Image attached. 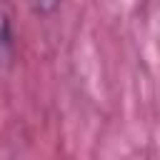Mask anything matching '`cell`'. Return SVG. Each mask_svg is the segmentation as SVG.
I'll return each mask as SVG.
<instances>
[{
	"label": "cell",
	"instance_id": "cell-1",
	"mask_svg": "<svg viewBox=\"0 0 160 160\" xmlns=\"http://www.w3.org/2000/svg\"><path fill=\"white\" fill-rule=\"evenodd\" d=\"M12 48H15V38H12V22L8 10L0 5V65L10 62L12 58Z\"/></svg>",
	"mask_w": 160,
	"mask_h": 160
},
{
	"label": "cell",
	"instance_id": "cell-2",
	"mask_svg": "<svg viewBox=\"0 0 160 160\" xmlns=\"http://www.w3.org/2000/svg\"><path fill=\"white\" fill-rule=\"evenodd\" d=\"M35 2V8L40 10V12H50V10H55L58 8V2L60 0H32Z\"/></svg>",
	"mask_w": 160,
	"mask_h": 160
}]
</instances>
